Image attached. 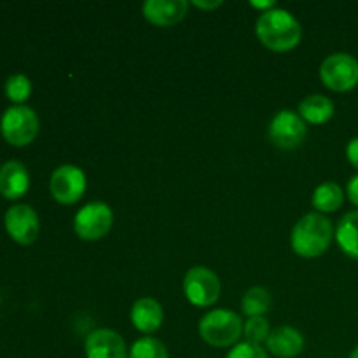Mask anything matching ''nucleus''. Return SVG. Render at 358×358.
<instances>
[{
    "mask_svg": "<svg viewBox=\"0 0 358 358\" xmlns=\"http://www.w3.org/2000/svg\"><path fill=\"white\" fill-rule=\"evenodd\" d=\"M226 358H269L268 353L261 348L259 345H252V343H238L233 346Z\"/></svg>",
    "mask_w": 358,
    "mask_h": 358,
    "instance_id": "obj_23",
    "label": "nucleus"
},
{
    "mask_svg": "<svg viewBox=\"0 0 358 358\" xmlns=\"http://www.w3.org/2000/svg\"><path fill=\"white\" fill-rule=\"evenodd\" d=\"M346 192H348L350 201H352L355 206H358V175H353V177L350 178Z\"/></svg>",
    "mask_w": 358,
    "mask_h": 358,
    "instance_id": "obj_25",
    "label": "nucleus"
},
{
    "mask_svg": "<svg viewBox=\"0 0 358 358\" xmlns=\"http://www.w3.org/2000/svg\"><path fill=\"white\" fill-rule=\"evenodd\" d=\"M266 346L278 358H296L304 350V338L297 329L283 325L271 331Z\"/></svg>",
    "mask_w": 358,
    "mask_h": 358,
    "instance_id": "obj_14",
    "label": "nucleus"
},
{
    "mask_svg": "<svg viewBox=\"0 0 358 358\" xmlns=\"http://www.w3.org/2000/svg\"><path fill=\"white\" fill-rule=\"evenodd\" d=\"M306 135V121L292 110L278 112L269 124V140L283 150L297 149Z\"/></svg>",
    "mask_w": 358,
    "mask_h": 358,
    "instance_id": "obj_9",
    "label": "nucleus"
},
{
    "mask_svg": "<svg viewBox=\"0 0 358 358\" xmlns=\"http://www.w3.org/2000/svg\"><path fill=\"white\" fill-rule=\"evenodd\" d=\"M129 358H170L168 357V350L159 339L152 338V336H145L140 338L138 341L133 343L131 350H129Z\"/></svg>",
    "mask_w": 358,
    "mask_h": 358,
    "instance_id": "obj_20",
    "label": "nucleus"
},
{
    "mask_svg": "<svg viewBox=\"0 0 358 358\" xmlns=\"http://www.w3.org/2000/svg\"><path fill=\"white\" fill-rule=\"evenodd\" d=\"M0 129L10 145L24 147L37 138L38 117L34 108L27 105H14L3 112Z\"/></svg>",
    "mask_w": 358,
    "mask_h": 358,
    "instance_id": "obj_4",
    "label": "nucleus"
},
{
    "mask_svg": "<svg viewBox=\"0 0 358 358\" xmlns=\"http://www.w3.org/2000/svg\"><path fill=\"white\" fill-rule=\"evenodd\" d=\"M189 9L185 0H147L143 3V16L156 27H173L180 23Z\"/></svg>",
    "mask_w": 358,
    "mask_h": 358,
    "instance_id": "obj_12",
    "label": "nucleus"
},
{
    "mask_svg": "<svg viewBox=\"0 0 358 358\" xmlns=\"http://www.w3.org/2000/svg\"><path fill=\"white\" fill-rule=\"evenodd\" d=\"M299 115L311 124H325L334 115V103L324 94H311L301 101Z\"/></svg>",
    "mask_w": 358,
    "mask_h": 358,
    "instance_id": "obj_16",
    "label": "nucleus"
},
{
    "mask_svg": "<svg viewBox=\"0 0 358 358\" xmlns=\"http://www.w3.org/2000/svg\"><path fill=\"white\" fill-rule=\"evenodd\" d=\"M241 334H243V322L234 311H208L199 322V336L206 345L213 346V348L236 346Z\"/></svg>",
    "mask_w": 358,
    "mask_h": 358,
    "instance_id": "obj_3",
    "label": "nucleus"
},
{
    "mask_svg": "<svg viewBox=\"0 0 358 358\" xmlns=\"http://www.w3.org/2000/svg\"><path fill=\"white\" fill-rule=\"evenodd\" d=\"M84 352L86 358H129L124 339L110 329L91 332L84 343Z\"/></svg>",
    "mask_w": 358,
    "mask_h": 358,
    "instance_id": "obj_11",
    "label": "nucleus"
},
{
    "mask_svg": "<svg viewBox=\"0 0 358 358\" xmlns=\"http://www.w3.org/2000/svg\"><path fill=\"white\" fill-rule=\"evenodd\" d=\"M112 224H114V213L110 206L101 201H93L77 212L73 219V229L80 240L96 241L110 231Z\"/></svg>",
    "mask_w": 358,
    "mask_h": 358,
    "instance_id": "obj_7",
    "label": "nucleus"
},
{
    "mask_svg": "<svg viewBox=\"0 0 358 358\" xmlns=\"http://www.w3.org/2000/svg\"><path fill=\"white\" fill-rule=\"evenodd\" d=\"M243 334L247 338V343L261 346V343L268 341L271 331H269V324L264 317H252L245 322Z\"/></svg>",
    "mask_w": 358,
    "mask_h": 358,
    "instance_id": "obj_22",
    "label": "nucleus"
},
{
    "mask_svg": "<svg viewBox=\"0 0 358 358\" xmlns=\"http://www.w3.org/2000/svg\"><path fill=\"white\" fill-rule=\"evenodd\" d=\"M320 79L336 93L353 90L358 84V59L346 52L327 56L320 66Z\"/></svg>",
    "mask_w": 358,
    "mask_h": 358,
    "instance_id": "obj_6",
    "label": "nucleus"
},
{
    "mask_svg": "<svg viewBox=\"0 0 358 358\" xmlns=\"http://www.w3.org/2000/svg\"><path fill=\"white\" fill-rule=\"evenodd\" d=\"M350 358H358V346H355V350L350 353Z\"/></svg>",
    "mask_w": 358,
    "mask_h": 358,
    "instance_id": "obj_27",
    "label": "nucleus"
},
{
    "mask_svg": "<svg viewBox=\"0 0 358 358\" xmlns=\"http://www.w3.org/2000/svg\"><path fill=\"white\" fill-rule=\"evenodd\" d=\"M345 201V192L334 182H325L318 185L313 192V206L318 213H331L341 208Z\"/></svg>",
    "mask_w": 358,
    "mask_h": 358,
    "instance_id": "obj_18",
    "label": "nucleus"
},
{
    "mask_svg": "<svg viewBox=\"0 0 358 358\" xmlns=\"http://www.w3.org/2000/svg\"><path fill=\"white\" fill-rule=\"evenodd\" d=\"M194 6H196V7H199V9L213 10V9H217V7L222 6V0H217V2H198V0H196Z\"/></svg>",
    "mask_w": 358,
    "mask_h": 358,
    "instance_id": "obj_26",
    "label": "nucleus"
},
{
    "mask_svg": "<svg viewBox=\"0 0 358 358\" xmlns=\"http://www.w3.org/2000/svg\"><path fill=\"white\" fill-rule=\"evenodd\" d=\"M255 31L262 44L276 52H287L296 48L303 37L301 24L289 10L269 9L261 14L255 24Z\"/></svg>",
    "mask_w": 358,
    "mask_h": 358,
    "instance_id": "obj_1",
    "label": "nucleus"
},
{
    "mask_svg": "<svg viewBox=\"0 0 358 358\" xmlns=\"http://www.w3.org/2000/svg\"><path fill=\"white\" fill-rule=\"evenodd\" d=\"M334 238L332 222L322 213H308L294 226L290 243L294 252L304 259L320 257L331 247Z\"/></svg>",
    "mask_w": 358,
    "mask_h": 358,
    "instance_id": "obj_2",
    "label": "nucleus"
},
{
    "mask_svg": "<svg viewBox=\"0 0 358 358\" xmlns=\"http://www.w3.org/2000/svg\"><path fill=\"white\" fill-rule=\"evenodd\" d=\"M6 229L9 236L20 245H31L38 236L41 224L35 210L28 205H14L7 210Z\"/></svg>",
    "mask_w": 358,
    "mask_h": 358,
    "instance_id": "obj_10",
    "label": "nucleus"
},
{
    "mask_svg": "<svg viewBox=\"0 0 358 358\" xmlns=\"http://www.w3.org/2000/svg\"><path fill=\"white\" fill-rule=\"evenodd\" d=\"M346 156H348L350 163L358 170V136L350 140V143L346 145Z\"/></svg>",
    "mask_w": 358,
    "mask_h": 358,
    "instance_id": "obj_24",
    "label": "nucleus"
},
{
    "mask_svg": "<svg viewBox=\"0 0 358 358\" xmlns=\"http://www.w3.org/2000/svg\"><path fill=\"white\" fill-rule=\"evenodd\" d=\"M336 241L348 257L358 261V210L341 217L336 227Z\"/></svg>",
    "mask_w": 358,
    "mask_h": 358,
    "instance_id": "obj_17",
    "label": "nucleus"
},
{
    "mask_svg": "<svg viewBox=\"0 0 358 358\" xmlns=\"http://www.w3.org/2000/svg\"><path fill=\"white\" fill-rule=\"evenodd\" d=\"M30 187V175L20 161H7L0 166V194L6 199H20Z\"/></svg>",
    "mask_w": 358,
    "mask_h": 358,
    "instance_id": "obj_13",
    "label": "nucleus"
},
{
    "mask_svg": "<svg viewBox=\"0 0 358 358\" xmlns=\"http://www.w3.org/2000/svg\"><path fill=\"white\" fill-rule=\"evenodd\" d=\"M269 306H271V296L268 290L261 289V287H254L248 290L241 301L243 313L248 315V318L262 317L269 310Z\"/></svg>",
    "mask_w": 358,
    "mask_h": 358,
    "instance_id": "obj_19",
    "label": "nucleus"
},
{
    "mask_svg": "<svg viewBox=\"0 0 358 358\" xmlns=\"http://www.w3.org/2000/svg\"><path fill=\"white\" fill-rule=\"evenodd\" d=\"M86 175L73 164H62L51 175L49 191L51 196L62 205H73L86 192Z\"/></svg>",
    "mask_w": 358,
    "mask_h": 358,
    "instance_id": "obj_8",
    "label": "nucleus"
},
{
    "mask_svg": "<svg viewBox=\"0 0 358 358\" xmlns=\"http://www.w3.org/2000/svg\"><path fill=\"white\" fill-rule=\"evenodd\" d=\"M220 280L212 269L194 266L184 276V294L191 304L198 308H208L219 301Z\"/></svg>",
    "mask_w": 358,
    "mask_h": 358,
    "instance_id": "obj_5",
    "label": "nucleus"
},
{
    "mask_svg": "<svg viewBox=\"0 0 358 358\" xmlns=\"http://www.w3.org/2000/svg\"><path fill=\"white\" fill-rule=\"evenodd\" d=\"M6 94L16 105H23L31 94V83L23 73H14L6 83Z\"/></svg>",
    "mask_w": 358,
    "mask_h": 358,
    "instance_id": "obj_21",
    "label": "nucleus"
},
{
    "mask_svg": "<svg viewBox=\"0 0 358 358\" xmlns=\"http://www.w3.org/2000/svg\"><path fill=\"white\" fill-rule=\"evenodd\" d=\"M163 308L156 299L142 297L131 308V322L136 331L143 334H152L163 324Z\"/></svg>",
    "mask_w": 358,
    "mask_h": 358,
    "instance_id": "obj_15",
    "label": "nucleus"
}]
</instances>
